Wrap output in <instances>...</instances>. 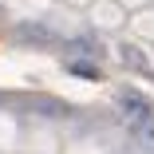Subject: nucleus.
Masks as SVG:
<instances>
[{"label":"nucleus","instance_id":"nucleus-4","mask_svg":"<svg viewBox=\"0 0 154 154\" xmlns=\"http://www.w3.org/2000/svg\"><path fill=\"white\" fill-rule=\"evenodd\" d=\"M67 71H75V75H83V79H99V67H95V63H71Z\"/></svg>","mask_w":154,"mask_h":154},{"label":"nucleus","instance_id":"nucleus-1","mask_svg":"<svg viewBox=\"0 0 154 154\" xmlns=\"http://www.w3.org/2000/svg\"><path fill=\"white\" fill-rule=\"evenodd\" d=\"M119 111L127 115L131 122H138V127L150 122V115H154V107H150L142 95H134V91H119Z\"/></svg>","mask_w":154,"mask_h":154},{"label":"nucleus","instance_id":"nucleus-2","mask_svg":"<svg viewBox=\"0 0 154 154\" xmlns=\"http://www.w3.org/2000/svg\"><path fill=\"white\" fill-rule=\"evenodd\" d=\"M119 55L127 59V63H134L138 71H146V67H150V63H146V55H142V51H138L134 44H122V51H119Z\"/></svg>","mask_w":154,"mask_h":154},{"label":"nucleus","instance_id":"nucleus-3","mask_svg":"<svg viewBox=\"0 0 154 154\" xmlns=\"http://www.w3.org/2000/svg\"><path fill=\"white\" fill-rule=\"evenodd\" d=\"M71 48L87 51V55H103V44H95V40H71Z\"/></svg>","mask_w":154,"mask_h":154},{"label":"nucleus","instance_id":"nucleus-5","mask_svg":"<svg viewBox=\"0 0 154 154\" xmlns=\"http://www.w3.org/2000/svg\"><path fill=\"white\" fill-rule=\"evenodd\" d=\"M138 142L142 146H154V122H142V127H138Z\"/></svg>","mask_w":154,"mask_h":154}]
</instances>
